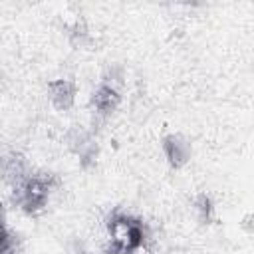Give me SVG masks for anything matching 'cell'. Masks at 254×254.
<instances>
[{
	"instance_id": "cell-1",
	"label": "cell",
	"mask_w": 254,
	"mask_h": 254,
	"mask_svg": "<svg viewBox=\"0 0 254 254\" xmlns=\"http://www.w3.org/2000/svg\"><path fill=\"white\" fill-rule=\"evenodd\" d=\"M107 236L109 244L119 254H135L139 248H143L147 234L141 220L123 212H113L107 220Z\"/></svg>"
},
{
	"instance_id": "cell-2",
	"label": "cell",
	"mask_w": 254,
	"mask_h": 254,
	"mask_svg": "<svg viewBox=\"0 0 254 254\" xmlns=\"http://www.w3.org/2000/svg\"><path fill=\"white\" fill-rule=\"evenodd\" d=\"M52 189H54L52 177H48V175H30L24 183L14 187V200L24 212L38 214L48 206V198H50Z\"/></svg>"
},
{
	"instance_id": "cell-3",
	"label": "cell",
	"mask_w": 254,
	"mask_h": 254,
	"mask_svg": "<svg viewBox=\"0 0 254 254\" xmlns=\"http://www.w3.org/2000/svg\"><path fill=\"white\" fill-rule=\"evenodd\" d=\"M48 93H50V101L58 111H67L73 103H75V95H77V85L73 79H54L48 83Z\"/></svg>"
},
{
	"instance_id": "cell-4",
	"label": "cell",
	"mask_w": 254,
	"mask_h": 254,
	"mask_svg": "<svg viewBox=\"0 0 254 254\" xmlns=\"http://www.w3.org/2000/svg\"><path fill=\"white\" fill-rule=\"evenodd\" d=\"M119 101H121V95H119L117 85L111 83V81H107V79L103 83H99V87L91 95V105H93V109L99 115L113 113L119 107Z\"/></svg>"
},
{
	"instance_id": "cell-5",
	"label": "cell",
	"mask_w": 254,
	"mask_h": 254,
	"mask_svg": "<svg viewBox=\"0 0 254 254\" xmlns=\"http://www.w3.org/2000/svg\"><path fill=\"white\" fill-rule=\"evenodd\" d=\"M163 153L173 167H183L190 157V145L181 135H169L163 139Z\"/></svg>"
}]
</instances>
